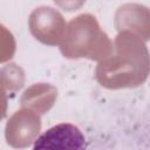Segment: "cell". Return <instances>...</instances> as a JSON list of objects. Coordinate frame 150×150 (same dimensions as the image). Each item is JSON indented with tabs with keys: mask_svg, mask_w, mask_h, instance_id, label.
Here are the masks:
<instances>
[{
	"mask_svg": "<svg viewBox=\"0 0 150 150\" xmlns=\"http://www.w3.org/2000/svg\"><path fill=\"white\" fill-rule=\"evenodd\" d=\"M84 136L73 124H59L55 125L35 141L34 149H45V148H68V149H83Z\"/></svg>",
	"mask_w": 150,
	"mask_h": 150,
	"instance_id": "cell-1",
	"label": "cell"
}]
</instances>
